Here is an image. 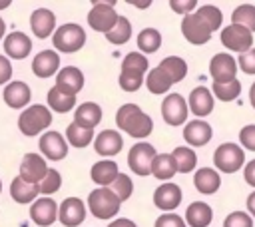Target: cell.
<instances>
[{
    "label": "cell",
    "mask_w": 255,
    "mask_h": 227,
    "mask_svg": "<svg viewBox=\"0 0 255 227\" xmlns=\"http://www.w3.org/2000/svg\"><path fill=\"white\" fill-rule=\"evenodd\" d=\"M187 106H189L191 114H195L197 117H205V115H209L213 112V106H215L213 104V94L203 86L193 88L191 94H189Z\"/></svg>",
    "instance_id": "cell-21"
},
{
    "label": "cell",
    "mask_w": 255,
    "mask_h": 227,
    "mask_svg": "<svg viewBox=\"0 0 255 227\" xmlns=\"http://www.w3.org/2000/svg\"><path fill=\"white\" fill-rule=\"evenodd\" d=\"M129 38H131V24H129V20L126 16H120L118 18V24L114 26V30L106 34V40L110 44H118V46L120 44H126Z\"/></svg>",
    "instance_id": "cell-38"
},
{
    "label": "cell",
    "mask_w": 255,
    "mask_h": 227,
    "mask_svg": "<svg viewBox=\"0 0 255 227\" xmlns=\"http://www.w3.org/2000/svg\"><path fill=\"white\" fill-rule=\"evenodd\" d=\"M30 28L36 38H48L56 28V16L48 8H36L30 16Z\"/></svg>",
    "instance_id": "cell-19"
},
{
    "label": "cell",
    "mask_w": 255,
    "mask_h": 227,
    "mask_svg": "<svg viewBox=\"0 0 255 227\" xmlns=\"http://www.w3.org/2000/svg\"><path fill=\"white\" fill-rule=\"evenodd\" d=\"M48 106H50L54 112L66 114V112L74 110V106H76V96L66 94L64 90H60L58 86H54V88L48 92Z\"/></svg>",
    "instance_id": "cell-31"
},
{
    "label": "cell",
    "mask_w": 255,
    "mask_h": 227,
    "mask_svg": "<svg viewBox=\"0 0 255 227\" xmlns=\"http://www.w3.org/2000/svg\"><path fill=\"white\" fill-rule=\"evenodd\" d=\"M52 123V114L46 106L42 104H34V106H28L20 117H18V129L32 137V135H38L40 131H44L48 125Z\"/></svg>",
    "instance_id": "cell-2"
},
{
    "label": "cell",
    "mask_w": 255,
    "mask_h": 227,
    "mask_svg": "<svg viewBox=\"0 0 255 227\" xmlns=\"http://www.w3.org/2000/svg\"><path fill=\"white\" fill-rule=\"evenodd\" d=\"M90 175H92L94 183H98L100 187H110L116 181V177L120 175V169H118V163L116 161L102 159V161H98V163L92 165Z\"/></svg>",
    "instance_id": "cell-25"
},
{
    "label": "cell",
    "mask_w": 255,
    "mask_h": 227,
    "mask_svg": "<svg viewBox=\"0 0 255 227\" xmlns=\"http://www.w3.org/2000/svg\"><path fill=\"white\" fill-rule=\"evenodd\" d=\"M129 4H133V6H137V8H147L151 2L149 0H145V2H137V0H129Z\"/></svg>",
    "instance_id": "cell-54"
},
{
    "label": "cell",
    "mask_w": 255,
    "mask_h": 227,
    "mask_svg": "<svg viewBox=\"0 0 255 227\" xmlns=\"http://www.w3.org/2000/svg\"><path fill=\"white\" fill-rule=\"evenodd\" d=\"M10 78H12V64L6 56H0V86L2 84H10Z\"/></svg>",
    "instance_id": "cell-50"
},
{
    "label": "cell",
    "mask_w": 255,
    "mask_h": 227,
    "mask_svg": "<svg viewBox=\"0 0 255 227\" xmlns=\"http://www.w3.org/2000/svg\"><path fill=\"white\" fill-rule=\"evenodd\" d=\"M249 102H251V106L255 108V82H253V86L249 88Z\"/></svg>",
    "instance_id": "cell-55"
},
{
    "label": "cell",
    "mask_w": 255,
    "mask_h": 227,
    "mask_svg": "<svg viewBox=\"0 0 255 227\" xmlns=\"http://www.w3.org/2000/svg\"><path fill=\"white\" fill-rule=\"evenodd\" d=\"M247 211L255 217V191H253V193H249V197H247Z\"/></svg>",
    "instance_id": "cell-53"
},
{
    "label": "cell",
    "mask_w": 255,
    "mask_h": 227,
    "mask_svg": "<svg viewBox=\"0 0 255 227\" xmlns=\"http://www.w3.org/2000/svg\"><path fill=\"white\" fill-rule=\"evenodd\" d=\"M145 86H147V90H149L151 94H165V92L173 86V82H171V78L157 66V68H153V70L147 74Z\"/></svg>",
    "instance_id": "cell-33"
},
{
    "label": "cell",
    "mask_w": 255,
    "mask_h": 227,
    "mask_svg": "<svg viewBox=\"0 0 255 227\" xmlns=\"http://www.w3.org/2000/svg\"><path fill=\"white\" fill-rule=\"evenodd\" d=\"M122 199L110 187H98L88 195V207L98 219H112L118 215Z\"/></svg>",
    "instance_id": "cell-3"
},
{
    "label": "cell",
    "mask_w": 255,
    "mask_h": 227,
    "mask_svg": "<svg viewBox=\"0 0 255 227\" xmlns=\"http://www.w3.org/2000/svg\"><path fill=\"white\" fill-rule=\"evenodd\" d=\"M10 6V0H2L0 2V10H4V8H8Z\"/></svg>",
    "instance_id": "cell-57"
},
{
    "label": "cell",
    "mask_w": 255,
    "mask_h": 227,
    "mask_svg": "<svg viewBox=\"0 0 255 227\" xmlns=\"http://www.w3.org/2000/svg\"><path fill=\"white\" fill-rule=\"evenodd\" d=\"M177 173V163L171 153H157L151 165V175L159 181H167Z\"/></svg>",
    "instance_id": "cell-30"
},
{
    "label": "cell",
    "mask_w": 255,
    "mask_h": 227,
    "mask_svg": "<svg viewBox=\"0 0 255 227\" xmlns=\"http://www.w3.org/2000/svg\"><path fill=\"white\" fill-rule=\"evenodd\" d=\"M143 84V74L141 72H135V70H122L120 74V86L122 90L126 92H135L139 90Z\"/></svg>",
    "instance_id": "cell-41"
},
{
    "label": "cell",
    "mask_w": 255,
    "mask_h": 227,
    "mask_svg": "<svg viewBox=\"0 0 255 227\" xmlns=\"http://www.w3.org/2000/svg\"><path fill=\"white\" fill-rule=\"evenodd\" d=\"M74 121L82 127H88V129H94L100 121H102V108L94 102H86V104H80V108L76 110L74 114Z\"/></svg>",
    "instance_id": "cell-29"
},
{
    "label": "cell",
    "mask_w": 255,
    "mask_h": 227,
    "mask_svg": "<svg viewBox=\"0 0 255 227\" xmlns=\"http://www.w3.org/2000/svg\"><path fill=\"white\" fill-rule=\"evenodd\" d=\"M181 34L185 36V40H187L189 44L199 46V44H205V42L211 38L213 30L193 12V14L183 16V20H181Z\"/></svg>",
    "instance_id": "cell-9"
},
{
    "label": "cell",
    "mask_w": 255,
    "mask_h": 227,
    "mask_svg": "<svg viewBox=\"0 0 255 227\" xmlns=\"http://www.w3.org/2000/svg\"><path fill=\"white\" fill-rule=\"evenodd\" d=\"M169 6H171V10H173V12L187 16V14H193L191 10L197 6V2H195V0H171V2H169Z\"/></svg>",
    "instance_id": "cell-49"
},
{
    "label": "cell",
    "mask_w": 255,
    "mask_h": 227,
    "mask_svg": "<svg viewBox=\"0 0 255 227\" xmlns=\"http://www.w3.org/2000/svg\"><path fill=\"white\" fill-rule=\"evenodd\" d=\"M159 68L171 78L173 84H175V82H181V80L185 78V74H187V64H185V60L179 58V56H167V58H163V60L159 62Z\"/></svg>",
    "instance_id": "cell-32"
},
{
    "label": "cell",
    "mask_w": 255,
    "mask_h": 227,
    "mask_svg": "<svg viewBox=\"0 0 255 227\" xmlns=\"http://www.w3.org/2000/svg\"><path fill=\"white\" fill-rule=\"evenodd\" d=\"M2 98H4V102H6L10 108L18 110V108H24V106L30 104L32 92H30V88H28L26 82H10V84L4 88Z\"/></svg>",
    "instance_id": "cell-24"
},
{
    "label": "cell",
    "mask_w": 255,
    "mask_h": 227,
    "mask_svg": "<svg viewBox=\"0 0 255 227\" xmlns=\"http://www.w3.org/2000/svg\"><path fill=\"white\" fill-rule=\"evenodd\" d=\"M187 112H189V106L181 94H169L161 102V115L169 125H181L187 119Z\"/></svg>",
    "instance_id": "cell-11"
},
{
    "label": "cell",
    "mask_w": 255,
    "mask_h": 227,
    "mask_svg": "<svg viewBox=\"0 0 255 227\" xmlns=\"http://www.w3.org/2000/svg\"><path fill=\"white\" fill-rule=\"evenodd\" d=\"M40 151L44 153V157H48L50 161H60L68 155V141L64 139V135L60 131H46L40 137Z\"/></svg>",
    "instance_id": "cell-12"
},
{
    "label": "cell",
    "mask_w": 255,
    "mask_h": 227,
    "mask_svg": "<svg viewBox=\"0 0 255 227\" xmlns=\"http://www.w3.org/2000/svg\"><path fill=\"white\" fill-rule=\"evenodd\" d=\"M110 189H112L122 201H126V199H129L131 193H133V183H131V179H129L126 173H120V175L116 177V181L110 185Z\"/></svg>",
    "instance_id": "cell-42"
},
{
    "label": "cell",
    "mask_w": 255,
    "mask_h": 227,
    "mask_svg": "<svg viewBox=\"0 0 255 227\" xmlns=\"http://www.w3.org/2000/svg\"><path fill=\"white\" fill-rule=\"evenodd\" d=\"M94 147H96V153H100L104 157H112V155H118L122 151L124 139L116 129H104L96 135Z\"/></svg>",
    "instance_id": "cell-18"
},
{
    "label": "cell",
    "mask_w": 255,
    "mask_h": 227,
    "mask_svg": "<svg viewBox=\"0 0 255 227\" xmlns=\"http://www.w3.org/2000/svg\"><path fill=\"white\" fill-rule=\"evenodd\" d=\"M32 50V40L24 32H10L4 38V52L12 60H24Z\"/></svg>",
    "instance_id": "cell-20"
},
{
    "label": "cell",
    "mask_w": 255,
    "mask_h": 227,
    "mask_svg": "<svg viewBox=\"0 0 255 227\" xmlns=\"http://www.w3.org/2000/svg\"><path fill=\"white\" fill-rule=\"evenodd\" d=\"M153 227H187V223L175 213H165V215H159L155 219Z\"/></svg>",
    "instance_id": "cell-48"
},
{
    "label": "cell",
    "mask_w": 255,
    "mask_h": 227,
    "mask_svg": "<svg viewBox=\"0 0 255 227\" xmlns=\"http://www.w3.org/2000/svg\"><path fill=\"white\" fill-rule=\"evenodd\" d=\"M171 155H173V159L177 163V171H181V173H189L197 165V155H195V151L191 147L179 145V147L173 149Z\"/></svg>",
    "instance_id": "cell-36"
},
{
    "label": "cell",
    "mask_w": 255,
    "mask_h": 227,
    "mask_svg": "<svg viewBox=\"0 0 255 227\" xmlns=\"http://www.w3.org/2000/svg\"><path fill=\"white\" fill-rule=\"evenodd\" d=\"M209 74L213 78V84H229L237 74V62L229 54H215L209 62Z\"/></svg>",
    "instance_id": "cell-10"
},
{
    "label": "cell",
    "mask_w": 255,
    "mask_h": 227,
    "mask_svg": "<svg viewBox=\"0 0 255 227\" xmlns=\"http://www.w3.org/2000/svg\"><path fill=\"white\" fill-rule=\"evenodd\" d=\"M10 195L16 203H34L40 195V183H28L18 175L10 183Z\"/></svg>",
    "instance_id": "cell-26"
},
{
    "label": "cell",
    "mask_w": 255,
    "mask_h": 227,
    "mask_svg": "<svg viewBox=\"0 0 255 227\" xmlns=\"http://www.w3.org/2000/svg\"><path fill=\"white\" fill-rule=\"evenodd\" d=\"M147 66H149L147 58L139 52H129L122 62V70H135V72H141V74L147 72Z\"/></svg>",
    "instance_id": "cell-44"
},
{
    "label": "cell",
    "mask_w": 255,
    "mask_h": 227,
    "mask_svg": "<svg viewBox=\"0 0 255 227\" xmlns=\"http://www.w3.org/2000/svg\"><path fill=\"white\" fill-rule=\"evenodd\" d=\"M58 219H60L62 225H66V227H78V225L86 219V205H84L82 199H78V197H68V199H64L62 205H60Z\"/></svg>",
    "instance_id": "cell-15"
},
{
    "label": "cell",
    "mask_w": 255,
    "mask_h": 227,
    "mask_svg": "<svg viewBox=\"0 0 255 227\" xmlns=\"http://www.w3.org/2000/svg\"><path fill=\"white\" fill-rule=\"evenodd\" d=\"M155 147L151 143H145V141H139L135 145H131L129 153H128V165L133 173L137 175H149L151 173V165H153V159H155Z\"/></svg>",
    "instance_id": "cell-7"
},
{
    "label": "cell",
    "mask_w": 255,
    "mask_h": 227,
    "mask_svg": "<svg viewBox=\"0 0 255 227\" xmlns=\"http://www.w3.org/2000/svg\"><path fill=\"white\" fill-rule=\"evenodd\" d=\"M193 183H195V189L203 195H211L219 189L221 185V177L219 173L213 169V167H199L193 175Z\"/></svg>",
    "instance_id": "cell-27"
},
{
    "label": "cell",
    "mask_w": 255,
    "mask_h": 227,
    "mask_svg": "<svg viewBox=\"0 0 255 227\" xmlns=\"http://www.w3.org/2000/svg\"><path fill=\"white\" fill-rule=\"evenodd\" d=\"M243 177L251 187H255V159L247 161V165L243 167Z\"/></svg>",
    "instance_id": "cell-51"
},
{
    "label": "cell",
    "mask_w": 255,
    "mask_h": 227,
    "mask_svg": "<svg viewBox=\"0 0 255 227\" xmlns=\"http://www.w3.org/2000/svg\"><path fill=\"white\" fill-rule=\"evenodd\" d=\"M56 86L66 94L76 96L84 88V74L76 66H66L56 74Z\"/></svg>",
    "instance_id": "cell-23"
},
{
    "label": "cell",
    "mask_w": 255,
    "mask_h": 227,
    "mask_svg": "<svg viewBox=\"0 0 255 227\" xmlns=\"http://www.w3.org/2000/svg\"><path fill=\"white\" fill-rule=\"evenodd\" d=\"M239 141L245 149L249 151H255V123H249L245 127H241L239 131Z\"/></svg>",
    "instance_id": "cell-47"
},
{
    "label": "cell",
    "mask_w": 255,
    "mask_h": 227,
    "mask_svg": "<svg viewBox=\"0 0 255 227\" xmlns=\"http://www.w3.org/2000/svg\"><path fill=\"white\" fill-rule=\"evenodd\" d=\"M231 22L255 32V6L253 4H239L231 14Z\"/></svg>",
    "instance_id": "cell-37"
},
{
    "label": "cell",
    "mask_w": 255,
    "mask_h": 227,
    "mask_svg": "<svg viewBox=\"0 0 255 227\" xmlns=\"http://www.w3.org/2000/svg\"><path fill=\"white\" fill-rule=\"evenodd\" d=\"M66 139L74 145V147H86L94 141V129H88V127H82L78 125L76 121H72L68 127H66Z\"/></svg>",
    "instance_id": "cell-34"
},
{
    "label": "cell",
    "mask_w": 255,
    "mask_h": 227,
    "mask_svg": "<svg viewBox=\"0 0 255 227\" xmlns=\"http://www.w3.org/2000/svg\"><path fill=\"white\" fill-rule=\"evenodd\" d=\"M48 165H46V159L38 153H26L22 157V163H20V177L28 183H40L46 173H48Z\"/></svg>",
    "instance_id": "cell-13"
},
{
    "label": "cell",
    "mask_w": 255,
    "mask_h": 227,
    "mask_svg": "<svg viewBox=\"0 0 255 227\" xmlns=\"http://www.w3.org/2000/svg\"><path fill=\"white\" fill-rule=\"evenodd\" d=\"M213 32L221 26V22H223V14H221V10L217 8V6H213V4H205V6H201V8H197V12H195Z\"/></svg>",
    "instance_id": "cell-39"
},
{
    "label": "cell",
    "mask_w": 255,
    "mask_h": 227,
    "mask_svg": "<svg viewBox=\"0 0 255 227\" xmlns=\"http://www.w3.org/2000/svg\"><path fill=\"white\" fill-rule=\"evenodd\" d=\"M237 66H239L241 72H245V74H255V48H251V50L239 54Z\"/></svg>",
    "instance_id": "cell-46"
},
{
    "label": "cell",
    "mask_w": 255,
    "mask_h": 227,
    "mask_svg": "<svg viewBox=\"0 0 255 227\" xmlns=\"http://www.w3.org/2000/svg\"><path fill=\"white\" fill-rule=\"evenodd\" d=\"M211 90H213V94H215L217 100L231 102V100L239 98V94H241V82L239 80H233L229 84H213Z\"/></svg>",
    "instance_id": "cell-40"
},
{
    "label": "cell",
    "mask_w": 255,
    "mask_h": 227,
    "mask_svg": "<svg viewBox=\"0 0 255 227\" xmlns=\"http://www.w3.org/2000/svg\"><path fill=\"white\" fill-rule=\"evenodd\" d=\"M52 42H54V48H56L58 52L74 54V52H78V50L86 44V32H84V28H82L80 24L70 22V24L60 26V28L54 32Z\"/></svg>",
    "instance_id": "cell-5"
},
{
    "label": "cell",
    "mask_w": 255,
    "mask_h": 227,
    "mask_svg": "<svg viewBox=\"0 0 255 227\" xmlns=\"http://www.w3.org/2000/svg\"><path fill=\"white\" fill-rule=\"evenodd\" d=\"M116 2L108 0V2H92V10L88 12V24L90 28H94L96 32L108 34L114 30V26L118 24L120 14L116 12Z\"/></svg>",
    "instance_id": "cell-4"
},
{
    "label": "cell",
    "mask_w": 255,
    "mask_h": 227,
    "mask_svg": "<svg viewBox=\"0 0 255 227\" xmlns=\"http://www.w3.org/2000/svg\"><path fill=\"white\" fill-rule=\"evenodd\" d=\"M159 46H161V34L155 28H143L137 34V48L143 54H153L159 50Z\"/></svg>",
    "instance_id": "cell-35"
},
{
    "label": "cell",
    "mask_w": 255,
    "mask_h": 227,
    "mask_svg": "<svg viewBox=\"0 0 255 227\" xmlns=\"http://www.w3.org/2000/svg\"><path fill=\"white\" fill-rule=\"evenodd\" d=\"M60 185H62V175H60V171L48 169L46 177L40 181V193H44L46 197H50L52 193H56V191L60 189Z\"/></svg>",
    "instance_id": "cell-43"
},
{
    "label": "cell",
    "mask_w": 255,
    "mask_h": 227,
    "mask_svg": "<svg viewBox=\"0 0 255 227\" xmlns=\"http://www.w3.org/2000/svg\"><path fill=\"white\" fill-rule=\"evenodd\" d=\"M0 191H2V181H0Z\"/></svg>",
    "instance_id": "cell-58"
},
{
    "label": "cell",
    "mask_w": 255,
    "mask_h": 227,
    "mask_svg": "<svg viewBox=\"0 0 255 227\" xmlns=\"http://www.w3.org/2000/svg\"><path fill=\"white\" fill-rule=\"evenodd\" d=\"M223 227H253V219L245 211H233L225 217Z\"/></svg>",
    "instance_id": "cell-45"
},
{
    "label": "cell",
    "mask_w": 255,
    "mask_h": 227,
    "mask_svg": "<svg viewBox=\"0 0 255 227\" xmlns=\"http://www.w3.org/2000/svg\"><path fill=\"white\" fill-rule=\"evenodd\" d=\"M153 203L161 211H173L181 203V189L175 183H161L153 191Z\"/></svg>",
    "instance_id": "cell-16"
},
{
    "label": "cell",
    "mask_w": 255,
    "mask_h": 227,
    "mask_svg": "<svg viewBox=\"0 0 255 227\" xmlns=\"http://www.w3.org/2000/svg\"><path fill=\"white\" fill-rule=\"evenodd\" d=\"M213 163L223 173H235L245 165V151L237 143H221L213 153Z\"/></svg>",
    "instance_id": "cell-6"
},
{
    "label": "cell",
    "mask_w": 255,
    "mask_h": 227,
    "mask_svg": "<svg viewBox=\"0 0 255 227\" xmlns=\"http://www.w3.org/2000/svg\"><path fill=\"white\" fill-rule=\"evenodd\" d=\"M58 211H60V207L56 205L54 199L38 197L30 207V219L40 227H48L58 219Z\"/></svg>",
    "instance_id": "cell-14"
},
{
    "label": "cell",
    "mask_w": 255,
    "mask_h": 227,
    "mask_svg": "<svg viewBox=\"0 0 255 227\" xmlns=\"http://www.w3.org/2000/svg\"><path fill=\"white\" fill-rule=\"evenodd\" d=\"M211 135H213V129H211V125H209L207 121H203V119H191V121H187L185 127H183V137H185V141H187L189 145H193V147H201V145L209 143Z\"/></svg>",
    "instance_id": "cell-17"
},
{
    "label": "cell",
    "mask_w": 255,
    "mask_h": 227,
    "mask_svg": "<svg viewBox=\"0 0 255 227\" xmlns=\"http://www.w3.org/2000/svg\"><path fill=\"white\" fill-rule=\"evenodd\" d=\"M4 30H6V24H4V20L0 18V40H2V36H4Z\"/></svg>",
    "instance_id": "cell-56"
},
{
    "label": "cell",
    "mask_w": 255,
    "mask_h": 227,
    "mask_svg": "<svg viewBox=\"0 0 255 227\" xmlns=\"http://www.w3.org/2000/svg\"><path fill=\"white\" fill-rule=\"evenodd\" d=\"M213 219V211L207 203L203 201H193L185 209V223L189 227H207Z\"/></svg>",
    "instance_id": "cell-28"
},
{
    "label": "cell",
    "mask_w": 255,
    "mask_h": 227,
    "mask_svg": "<svg viewBox=\"0 0 255 227\" xmlns=\"http://www.w3.org/2000/svg\"><path fill=\"white\" fill-rule=\"evenodd\" d=\"M116 123L131 137H147L153 129V121L135 104H124L116 114Z\"/></svg>",
    "instance_id": "cell-1"
},
{
    "label": "cell",
    "mask_w": 255,
    "mask_h": 227,
    "mask_svg": "<svg viewBox=\"0 0 255 227\" xmlns=\"http://www.w3.org/2000/svg\"><path fill=\"white\" fill-rule=\"evenodd\" d=\"M221 44L233 52L243 54V52L251 50V46H253V32L243 26L229 24L221 30Z\"/></svg>",
    "instance_id": "cell-8"
},
{
    "label": "cell",
    "mask_w": 255,
    "mask_h": 227,
    "mask_svg": "<svg viewBox=\"0 0 255 227\" xmlns=\"http://www.w3.org/2000/svg\"><path fill=\"white\" fill-rule=\"evenodd\" d=\"M58 68H60V56L54 50H42L32 60V72L38 78H50L58 72Z\"/></svg>",
    "instance_id": "cell-22"
},
{
    "label": "cell",
    "mask_w": 255,
    "mask_h": 227,
    "mask_svg": "<svg viewBox=\"0 0 255 227\" xmlns=\"http://www.w3.org/2000/svg\"><path fill=\"white\" fill-rule=\"evenodd\" d=\"M108 227H137L131 219H124V217H120V219H114V221H110V225Z\"/></svg>",
    "instance_id": "cell-52"
}]
</instances>
